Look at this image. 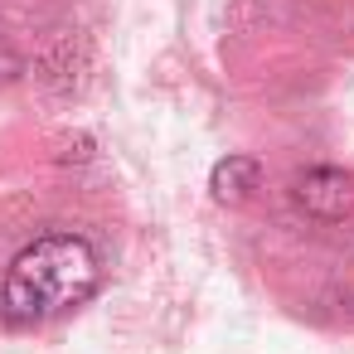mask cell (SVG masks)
<instances>
[{"instance_id":"cell-1","label":"cell","mask_w":354,"mask_h":354,"mask_svg":"<svg viewBox=\"0 0 354 354\" xmlns=\"http://www.w3.org/2000/svg\"><path fill=\"white\" fill-rule=\"evenodd\" d=\"M97 281H102V262L83 233H44L15 252L6 286H0V306L10 320L35 325L83 306L97 291Z\"/></svg>"},{"instance_id":"cell-2","label":"cell","mask_w":354,"mask_h":354,"mask_svg":"<svg viewBox=\"0 0 354 354\" xmlns=\"http://www.w3.org/2000/svg\"><path fill=\"white\" fill-rule=\"evenodd\" d=\"M291 199H296V209H306L320 223H344V218H354V175H344L335 165H310L306 175H296Z\"/></svg>"},{"instance_id":"cell-3","label":"cell","mask_w":354,"mask_h":354,"mask_svg":"<svg viewBox=\"0 0 354 354\" xmlns=\"http://www.w3.org/2000/svg\"><path fill=\"white\" fill-rule=\"evenodd\" d=\"M257 185H262V165L252 156H223L209 175V194L218 204H243V199H252Z\"/></svg>"}]
</instances>
